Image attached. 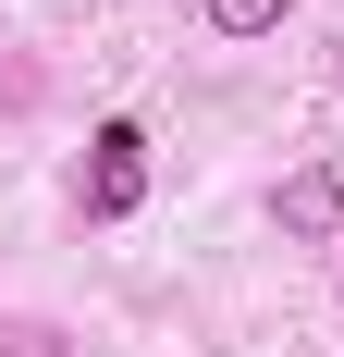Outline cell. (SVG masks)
I'll use <instances>...</instances> for the list:
<instances>
[{
	"mask_svg": "<svg viewBox=\"0 0 344 357\" xmlns=\"http://www.w3.org/2000/svg\"><path fill=\"white\" fill-rule=\"evenodd\" d=\"M283 13H295V0H209V25H221V37H271Z\"/></svg>",
	"mask_w": 344,
	"mask_h": 357,
	"instance_id": "3957f363",
	"label": "cell"
},
{
	"mask_svg": "<svg viewBox=\"0 0 344 357\" xmlns=\"http://www.w3.org/2000/svg\"><path fill=\"white\" fill-rule=\"evenodd\" d=\"M271 222L295 234V247H332V234H344V173H332V160H308V173H283Z\"/></svg>",
	"mask_w": 344,
	"mask_h": 357,
	"instance_id": "7a4b0ae2",
	"label": "cell"
},
{
	"mask_svg": "<svg viewBox=\"0 0 344 357\" xmlns=\"http://www.w3.org/2000/svg\"><path fill=\"white\" fill-rule=\"evenodd\" d=\"M148 197V136L136 123H99V136H86V185H74V210L86 222H123Z\"/></svg>",
	"mask_w": 344,
	"mask_h": 357,
	"instance_id": "6da1fadb",
	"label": "cell"
}]
</instances>
